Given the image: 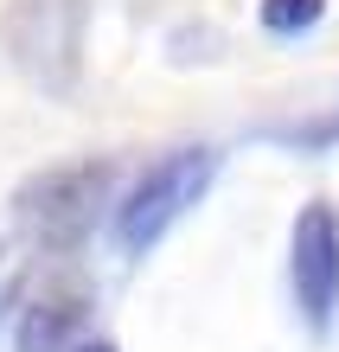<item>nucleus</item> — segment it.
I'll use <instances>...</instances> for the list:
<instances>
[{"label":"nucleus","instance_id":"obj_1","mask_svg":"<svg viewBox=\"0 0 339 352\" xmlns=\"http://www.w3.org/2000/svg\"><path fill=\"white\" fill-rule=\"evenodd\" d=\"M83 26H90V0H7L0 45L32 90L71 96L83 77Z\"/></svg>","mask_w":339,"mask_h":352},{"label":"nucleus","instance_id":"obj_2","mask_svg":"<svg viewBox=\"0 0 339 352\" xmlns=\"http://www.w3.org/2000/svg\"><path fill=\"white\" fill-rule=\"evenodd\" d=\"M109 186H116V167L109 160H65V167H45L19 186L13 199V218L19 231L45 250H65V243H83L90 237L96 212L109 205Z\"/></svg>","mask_w":339,"mask_h":352},{"label":"nucleus","instance_id":"obj_3","mask_svg":"<svg viewBox=\"0 0 339 352\" xmlns=\"http://www.w3.org/2000/svg\"><path fill=\"white\" fill-rule=\"evenodd\" d=\"M211 173H218V154L211 148H173L166 160H154V167L122 192V205H116V243L129 256L154 250V243L205 199Z\"/></svg>","mask_w":339,"mask_h":352},{"label":"nucleus","instance_id":"obj_4","mask_svg":"<svg viewBox=\"0 0 339 352\" xmlns=\"http://www.w3.org/2000/svg\"><path fill=\"white\" fill-rule=\"evenodd\" d=\"M288 282H294V307L314 333H327L339 320V212L327 199L301 205L288 237Z\"/></svg>","mask_w":339,"mask_h":352},{"label":"nucleus","instance_id":"obj_5","mask_svg":"<svg viewBox=\"0 0 339 352\" xmlns=\"http://www.w3.org/2000/svg\"><path fill=\"white\" fill-rule=\"evenodd\" d=\"M71 320H77V307H71V301H39L19 346H26V352H58V346H65V333H71Z\"/></svg>","mask_w":339,"mask_h":352},{"label":"nucleus","instance_id":"obj_6","mask_svg":"<svg viewBox=\"0 0 339 352\" xmlns=\"http://www.w3.org/2000/svg\"><path fill=\"white\" fill-rule=\"evenodd\" d=\"M327 13V0H263V26L269 32H307Z\"/></svg>","mask_w":339,"mask_h":352},{"label":"nucleus","instance_id":"obj_7","mask_svg":"<svg viewBox=\"0 0 339 352\" xmlns=\"http://www.w3.org/2000/svg\"><path fill=\"white\" fill-rule=\"evenodd\" d=\"M13 288H19V256H13V250H0V314L13 307Z\"/></svg>","mask_w":339,"mask_h":352},{"label":"nucleus","instance_id":"obj_8","mask_svg":"<svg viewBox=\"0 0 339 352\" xmlns=\"http://www.w3.org/2000/svg\"><path fill=\"white\" fill-rule=\"evenodd\" d=\"M77 352H116V346L109 340H90V346H77Z\"/></svg>","mask_w":339,"mask_h":352}]
</instances>
